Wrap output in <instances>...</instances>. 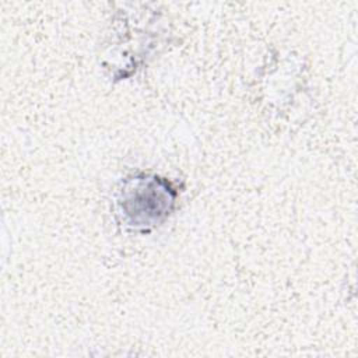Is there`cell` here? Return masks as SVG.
Listing matches in <instances>:
<instances>
[{
  "label": "cell",
  "instance_id": "cell-1",
  "mask_svg": "<svg viewBox=\"0 0 358 358\" xmlns=\"http://www.w3.org/2000/svg\"><path fill=\"white\" fill-rule=\"evenodd\" d=\"M176 193L158 176H134L129 179L119 196V210L127 225L148 228L169 215Z\"/></svg>",
  "mask_w": 358,
  "mask_h": 358
}]
</instances>
